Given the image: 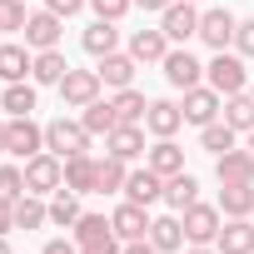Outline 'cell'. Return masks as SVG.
Returning a JSON list of instances; mask_svg holds the SVG:
<instances>
[{
	"instance_id": "cell-40",
	"label": "cell",
	"mask_w": 254,
	"mask_h": 254,
	"mask_svg": "<svg viewBox=\"0 0 254 254\" xmlns=\"http://www.w3.org/2000/svg\"><path fill=\"white\" fill-rule=\"evenodd\" d=\"M234 50H239V55H254V20H239V30H234Z\"/></svg>"
},
{
	"instance_id": "cell-31",
	"label": "cell",
	"mask_w": 254,
	"mask_h": 254,
	"mask_svg": "<svg viewBox=\"0 0 254 254\" xmlns=\"http://www.w3.org/2000/svg\"><path fill=\"white\" fill-rule=\"evenodd\" d=\"M150 170H155V175H165V180H170V175H180V170H185V150H180L175 140H160V145L150 150Z\"/></svg>"
},
{
	"instance_id": "cell-3",
	"label": "cell",
	"mask_w": 254,
	"mask_h": 254,
	"mask_svg": "<svg viewBox=\"0 0 254 254\" xmlns=\"http://www.w3.org/2000/svg\"><path fill=\"white\" fill-rule=\"evenodd\" d=\"M5 150H10L15 160H35V155L45 150V130H40L30 115H15V120L5 125Z\"/></svg>"
},
{
	"instance_id": "cell-35",
	"label": "cell",
	"mask_w": 254,
	"mask_h": 254,
	"mask_svg": "<svg viewBox=\"0 0 254 254\" xmlns=\"http://www.w3.org/2000/svg\"><path fill=\"white\" fill-rule=\"evenodd\" d=\"M75 239L80 244H100V239H115V224L105 214H80L75 219Z\"/></svg>"
},
{
	"instance_id": "cell-7",
	"label": "cell",
	"mask_w": 254,
	"mask_h": 254,
	"mask_svg": "<svg viewBox=\"0 0 254 254\" xmlns=\"http://www.w3.org/2000/svg\"><path fill=\"white\" fill-rule=\"evenodd\" d=\"M160 30H165L170 40H180V45L194 40V35H199V10H194V0H175V5L160 15Z\"/></svg>"
},
{
	"instance_id": "cell-28",
	"label": "cell",
	"mask_w": 254,
	"mask_h": 254,
	"mask_svg": "<svg viewBox=\"0 0 254 254\" xmlns=\"http://www.w3.org/2000/svg\"><path fill=\"white\" fill-rule=\"evenodd\" d=\"M110 105H115L120 125H140V120H145V110H150V100H145V95H140L135 85H125V90H120V95H115Z\"/></svg>"
},
{
	"instance_id": "cell-16",
	"label": "cell",
	"mask_w": 254,
	"mask_h": 254,
	"mask_svg": "<svg viewBox=\"0 0 254 254\" xmlns=\"http://www.w3.org/2000/svg\"><path fill=\"white\" fill-rule=\"evenodd\" d=\"M135 55H120V50H110V55H100V85H110V90H125V85H130L135 80Z\"/></svg>"
},
{
	"instance_id": "cell-10",
	"label": "cell",
	"mask_w": 254,
	"mask_h": 254,
	"mask_svg": "<svg viewBox=\"0 0 254 254\" xmlns=\"http://www.w3.org/2000/svg\"><path fill=\"white\" fill-rule=\"evenodd\" d=\"M160 65H165V80H170L175 90H194V85H199V75H204V65H199L190 50H170Z\"/></svg>"
},
{
	"instance_id": "cell-1",
	"label": "cell",
	"mask_w": 254,
	"mask_h": 254,
	"mask_svg": "<svg viewBox=\"0 0 254 254\" xmlns=\"http://www.w3.org/2000/svg\"><path fill=\"white\" fill-rule=\"evenodd\" d=\"M25 190L30 194H55L65 190V160L55 150H40L35 160H25Z\"/></svg>"
},
{
	"instance_id": "cell-37",
	"label": "cell",
	"mask_w": 254,
	"mask_h": 254,
	"mask_svg": "<svg viewBox=\"0 0 254 254\" xmlns=\"http://www.w3.org/2000/svg\"><path fill=\"white\" fill-rule=\"evenodd\" d=\"M25 190V165H0V199H20Z\"/></svg>"
},
{
	"instance_id": "cell-29",
	"label": "cell",
	"mask_w": 254,
	"mask_h": 254,
	"mask_svg": "<svg viewBox=\"0 0 254 254\" xmlns=\"http://www.w3.org/2000/svg\"><path fill=\"white\" fill-rule=\"evenodd\" d=\"M80 125H85L90 135H110V130H120V115H115V105H110V100H95V105H85Z\"/></svg>"
},
{
	"instance_id": "cell-21",
	"label": "cell",
	"mask_w": 254,
	"mask_h": 254,
	"mask_svg": "<svg viewBox=\"0 0 254 254\" xmlns=\"http://www.w3.org/2000/svg\"><path fill=\"white\" fill-rule=\"evenodd\" d=\"M224 125L234 135H249L254 130V95L239 90V95H224Z\"/></svg>"
},
{
	"instance_id": "cell-46",
	"label": "cell",
	"mask_w": 254,
	"mask_h": 254,
	"mask_svg": "<svg viewBox=\"0 0 254 254\" xmlns=\"http://www.w3.org/2000/svg\"><path fill=\"white\" fill-rule=\"evenodd\" d=\"M135 5H140V10H160V15H165V10L175 5V0H135Z\"/></svg>"
},
{
	"instance_id": "cell-42",
	"label": "cell",
	"mask_w": 254,
	"mask_h": 254,
	"mask_svg": "<svg viewBox=\"0 0 254 254\" xmlns=\"http://www.w3.org/2000/svg\"><path fill=\"white\" fill-rule=\"evenodd\" d=\"M15 229V199H0V234Z\"/></svg>"
},
{
	"instance_id": "cell-14",
	"label": "cell",
	"mask_w": 254,
	"mask_h": 254,
	"mask_svg": "<svg viewBox=\"0 0 254 254\" xmlns=\"http://www.w3.org/2000/svg\"><path fill=\"white\" fill-rule=\"evenodd\" d=\"M60 25H65V20H60L55 10L30 15V20H25V45H30V50H55V45H60Z\"/></svg>"
},
{
	"instance_id": "cell-39",
	"label": "cell",
	"mask_w": 254,
	"mask_h": 254,
	"mask_svg": "<svg viewBox=\"0 0 254 254\" xmlns=\"http://www.w3.org/2000/svg\"><path fill=\"white\" fill-rule=\"evenodd\" d=\"M90 5H95V20H120L135 0H90Z\"/></svg>"
},
{
	"instance_id": "cell-2",
	"label": "cell",
	"mask_w": 254,
	"mask_h": 254,
	"mask_svg": "<svg viewBox=\"0 0 254 254\" xmlns=\"http://www.w3.org/2000/svg\"><path fill=\"white\" fill-rule=\"evenodd\" d=\"M45 150H55L60 160H70V155H85L90 150V130H85V125L80 120H50L45 125Z\"/></svg>"
},
{
	"instance_id": "cell-26",
	"label": "cell",
	"mask_w": 254,
	"mask_h": 254,
	"mask_svg": "<svg viewBox=\"0 0 254 254\" xmlns=\"http://www.w3.org/2000/svg\"><path fill=\"white\" fill-rule=\"evenodd\" d=\"M30 65H35V55H25V45H0V80H5V85L25 80Z\"/></svg>"
},
{
	"instance_id": "cell-30",
	"label": "cell",
	"mask_w": 254,
	"mask_h": 254,
	"mask_svg": "<svg viewBox=\"0 0 254 254\" xmlns=\"http://www.w3.org/2000/svg\"><path fill=\"white\" fill-rule=\"evenodd\" d=\"M125 160H115V155H105L100 160V170H95V194H120L125 190Z\"/></svg>"
},
{
	"instance_id": "cell-48",
	"label": "cell",
	"mask_w": 254,
	"mask_h": 254,
	"mask_svg": "<svg viewBox=\"0 0 254 254\" xmlns=\"http://www.w3.org/2000/svg\"><path fill=\"white\" fill-rule=\"evenodd\" d=\"M5 125H10V120H0V155H10V150H5Z\"/></svg>"
},
{
	"instance_id": "cell-44",
	"label": "cell",
	"mask_w": 254,
	"mask_h": 254,
	"mask_svg": "<svg viewBox=\"0 0 254 254\" xmlns=\"http://www.w3.org/2000/svg\"><path fill=\"white\" fill-rule=\"evenodd\" d=\"M125 254H160L150 239H130V244H125Z\"/></svg>"
},
{
	"instance_id": "cell-4",
	"label": "cell",
	"mask_w": 254,
	"mask_h": 254,
	"mask_svg": "<svg viewBox=\"0 0 254 254\" xmlns=\"http://www.w3.org/2000/svg\"><path fill=\"white\" fill-rule=\"evenodd\" d=\"M204 75H209V85H214L219 95H239V90L249 85L244 60H239V55H229V50H214V60L204 65Z\"/></svg>"
},
{
	"instance_id": "cell-32",
	"label": "cell",
	"mask_w": 254,
	"mask_h": 254,
	"mask_svg": "<svg viewBox=\"0 0 254 254\" xmlns=\"http://www.w3.org/2000/svg\"><path fill=\"white\" fill-rule=\"evenodd\" d=\"M45 219H50V204L40 194H20L15 199V229H40Z\"/></svg>"
},
{
	"instance_id": "cell-41",
	"label": "cell",
	"mask_w": 254,
	"mask_h": 254,
	"mask_svg": "<svg viewBox=\"0 0 254 254\" xmlns=\"http://www.w3.org/2000/svg\"><path fill=\"white\" fill-rule=\"evenodd\" d=\"M80 5H85V0H45V10H55L60 20H70V15H75Z\"/></svg>"
},
{
	"instance_id": "cell-33",
	"label": "cell",
	"mask_w": 254,
	"mask_h": 254,
	"mask_svg": "<svg viewBox=\"0 0 254 254\" xmlns=\"http://www.w3.org/2000/svg\"><path fill=\"white\" fill-rule=\"evenodd\" d=\"M0 105H5V115H10V120H15V115H30V110H35V85H25V80L5 85V95H0Z\"/></svg>"
},
{
	"instance_id": "cell-20",
	"label": "cell",
	"mask_w": 254,
	"mask_h": 254,
	"mask_svg": "<svg viewBox=\"0 0 254 254\" xmlns=\"http://www.w3.org/2000/svg\"><path fill=\"white\" fill-rule=\"evenodd\" d=\"M150 244H155L160 254H175V249H185V219H180V214L150 219Z\"/></svg>"
},
{
	"instance_id": "cell-43",
	"label": "cell",
	"mask_w": 254,
	"mask_h": 254,
	"mask_svg": "<svg viewBox=\"0 0 254 254\" xmlns=\"http://www.w3.org/2000/svg\"><path fill=\"white\" fill-rule=\"evenodd\" d=\"M80 254H120V239H100V244H80Z\"/></svg>"
},
{
	"instance_id": "cell-15",
	"label": "cell",
	"mask_w": 254,
	"mask_h": 254,
	"mask_svg": "<svg viewBox=\"0 0 254 254\" xmlns=\"http://www.w3.org/2000/svg\"><path fill=\"white\" fill-rule=\"evenodd\" d=\"M219 185H254V150H229L214 160Z\"/></svg>"
},
{
	"instance_id": "cell-13",
	"label": "cell",
	"mask_w": 254,
	"mask_h": 254,
	"mask_svg": "<svg viewBox=\"0 0 254 254\" xmlns=\"http://www.w3.org/2000/svg\"><path fill=\"white\" fill-rule=\"evenodd\" d=\"M125 199H130V204H155V199H165V175H155L150 165L145 170H135L130 180H125Z\"/></svg>"
},
{
	"instance_id": "cell-24",
	"label": "cell",
	"mask_w": 254,
	"mask_h": 254,
	"mask_svg": "<svg viewBox=\"0 0 254 254\" xmlns=\"http://www.w3.org/2000/svg\"><path fill=\"white\" fill-rule=\"evenodd\" d=\"M219 214L249 219V214H254V185H224V190H219Z\"/></svg>"
},
{
	"instance_id": "cell-23",
	"label": "cell",
	"mask_w": 254,
	"mask_h": 254,
	"mask_svg": "<svg viewBox=\"0 0 254 254\" xmlns=\"http://www.w3.org/2000/svg\"><path fill=\"white\" fill-rule=\"evenodd\" d=\"M165 199H170V209H180V214H185V209H190V204L199 199V180H194L190 170L170 175V180H165Z\"/></svg>"
},
{
	"instance_id": "cell-9",
	"label": "cell",
	"mask_w": 254,
	"mask_h": 254,
	"mask_svg": "<svg viewBox=\"0 0 254 254\" xmlns=\"http://www.w3.org/2000/svg\"><path fill=\"white\" fill-rule=\"evenodd\" d=\"M234 30H239V20H234L224 5L199 15V40H204L209 50H224V45H234Z\"/></svg>"
},
{
	"instance_id": "cell-17",
	"label": "cell",
	"mask_w": 254,
	"mask_h": 254,
	"mask_svg": "<svg viewBox=\"0 0 254 254\" xmlns=\"http://www.w3.org/2000/svg\"><path fill=\"white\" fill-rule=\"evenodd\" d=\"M219 254H254V219H229L214 239Z\"/></svg>"
},
{
	"instance_id": "cell-34",
	"label": "cell",
	"mask_w": 254,
	"mask_h": 254,
	"mask_svg": "<svg viewBox=\"0 0 254 254\" xmlns=\"http://www.w3.org/2000/svg\"><path fill=\"white\" fill-rule=\"evenodd\" d=\"M75 219H80V199H75V190H55V199H50V224L75 229Z\"/></svg>"
},
{
	"instance_id": "cell-51",
	"label": "cell",
	"mask_w": 254,
	"mask_h": 254,
	"mask_svg": "<svg viewBox=\"0 0 254 254\" xmlns=\"http://www.w3.org/2000/svg\"><path fill=\"white\" fill-rule=\"evenodd\" d=\"M249 95H254V85H249Z\"/></svg>"
},
{
	"instance_id": "cell-22",
	"label": "cell",
	"mask_w": 254,
	"mask_h": 254,
	"mask_svg": "<svg viewBox=\"0 0 254 254\" xmlns=\"http://www.w3.org/2000/svg\"><path fill=\"white\" fill-rule=\"evenodd\" d=\"M95 170H100V160H90V155H70V160H65V190H75V194H95Z\"/></svg>"
},
{
	"instance_id": "cell-12",
	"label": "cell",
	"mask_w": 254,
	"mask_h": 254,
	"mask_svg": "<svg viewBox=\"0 0 254 254\" xmlns=\"http://www.w3.org/2000/svg\"><path fill=\"white\" fill-rule=\"evenodd\" d=\"M180 125H185V110H180L175 100H150V110H145V130H150V135L175 140Z\"/></svg>"
},
{
	"instance_id": "cell-50",
	"label": "cell",
	"mask_w": 254,
	"mask_h": 254,
	"mask_svg": "<svg viewBox=\"0 0 254 254\" xmlns=\"http://www.w3.org/2000/svg\"><path fill=\"white\" fill-rule=\"evenodd\" d=\"M249 150H254V130H249Z\"/></svg>"
},
{
	"instance_id": "cell-8",
	"label": "cell",
	"mask_w": 254,
	"mask_h": 254,
	"mask_svg": "<svg viewBox=\"0 0 254 254\" xmlns=\"http://www.w3.org/2000/svg\"><path fill=\"white\" fill-rule=\"evenodd\" d=\"M60 100L75 105V110L95 105V100H100V75H95V70H65V80H60Z\"/></svg>"
},
{
	"instance_id": "cell-27",
	"label": "cell",
	"mask_w": 254,
	"mask_h": 254,
	"mask_svg": "<svg viewBox=\"0 0 254 254\" xmlns=\"http://www.w3.org/2000/svg\"><path fill=\"white\" fill-rule=\"evenodd\" d=\"M80 45H85L95 60H100V55H110V50L120 45V30H115V20H95V25L80 35Z\"/></svg>"
},
{
	"instance_id": "cell-36",
	"label": "cell",
	"mask_w": 254,
	"mask_h": 254,
	"mask_svg": "<svg viewBox=\"0 0 254 254\" xmlns=\"http://www.w3.org/2000/svg\"><path fill=\"white\" fill-rule=\"evenodd\" d=\"M199 145H204V150H209V155L219 160V155H229V150H234V130H229V125H219V120H214V125H204Z\"/></svg>"
},
{
	"instance_id": "cell-5",
	"label": "cell",
	"mask_w": 254,
	"mask_h": 254,
	"mask_svg": "<svg viewBox=\"0 0 254 254\" xmlns=\"http://www.w3.org/2000/svg\"><path fill=\"white\" fill-rule=\"evenodd\" d=\"M180 219H185V239H190V244H214V239H219V229H224L219 209H214V204H199V199H194Z\"/></svg>"
},
{
	"instance_id": "cell-49",
	"label": "cell",
	"mask_w": 254,
	"mask_h": 254,
	"mask_svg": "<svg viewBox=\"0 0 254 254\" xmlns=\"http://www.w3.org/2000/svg\"><path fill=\"white\" fill-rule=\"evenodd\" d=\"M0 254H10V244H5V234H0Z\"/></svg>"
},
{
	"instance_id": "cell-38",
	"label": "cell",
	"mask_w": 254,
	"mask_h": 254,
	"mask_svg": "<svg viewBox=\"0 0 254 254\" xmlns=\"http://www.w3.org/2000/svg\"><path fill=\"white\" fill-rule=\"evenodd\" d=\"M25 0H0V30H25Z\"/></svg>"
},
{
	"instance_id": "cell-11",
	"label": "cell",
	"mask_w": 254,
	"mask_h": 254,
	"mask_svg": "<svg viewBox=\"0 0 254 254\" xmlns=\"http://www.w3.org/2000/svg\"><path fill=\"white\" fill-rule=\"evenodd\" d=\"M110 224H115V239H150V214H145V204H130L125 199L115 214H110Z\"/></svg>"
},
{
	"instance_id": "cell-18",
	"label": "cell",
	"mask_w": 254,
	"mask_h": 254,
	"mask_svg": "<svg viewBox=\"0 0 254 254\" xmlns=\"http://www.w3.org/2000/svg\"><path fill=\"white\" fill-rule=\"evenodd\" d=\"M105 140H110V155L125 160V165L145 155V130H140V125H120V130H110Z\"/></svg>"
},
{
	"instance_id": "cell-45",
	"label": "cell",
	"mask_w": 254,
	"mask_h": 254,
	"mask_svg": "<svg viewBox=\"0 0 254 254\" xmlns=\"http://www.w3.org/2000/svg\"><path fill=\"white\" fill-rule=\"evenodd\" d=\"M40 254H80V249H75V244H65V239H50Z\"/></svg>"
},
{
	"instance_id": "cell-47",
	"label": "cell",
	"mask_w": 254,
	"mask_h": 254,
	"mask_svg": "<svg viewBox=\"0 0 254 254\" xmlns=\"http://www.w3.org/2000/svg\"><path fill=\"white\" fill-rule=\"evenodd\" d=\"M190 254H219V249H209V244H190Z\"/></svg>"
},
{
	"instance_id": "cell-6",
	"label": "cell",
	"mask_w": 254,
	"mask_h": 254,
	"mask_svg": "<svg viewBox=\"0 0 254 254\" xmlns=\"http://www.w3.org/2000/svg\"><path fill=\"white\" fill-rule=\"evenodd\" d=\"M185 120L190 125H199V130H204V125H214V115L224 110V95L214 90V85H194V90H185Z\"/></svg>"
},
{
	"instance_id": "cell-25",
	"label": "cell",
	"mask_w": 254,
	"mask_h": 254,
	"mask_svg": "<svg viewBox=\"0 0 254 254\" xmlns=\"http://www.w3.org/2000/svg\"><path fill=\"white\" fill-rule=\"evenodd\" d=\"M65 70H70V65H65V55H60V50H35L30 80H35V85H60V80H65Z\"/></svg>"
},
{
	"instance_id": "cell-19",
	"label": "cell",
	"mask_w": 254,
	"mask_h": 254,
	"mask_svg": "<svg viewBox=\"0 0 254 254\" xmlns=\"http://www.w3.org/2000/svg\"><path fill=\"white\" fill-rule=\"evenodd\" d=\"M130 55H135L140 65H155V60L170 55V35H165V30H135V35H130Z\"/></svg>"
}]
</instances>
